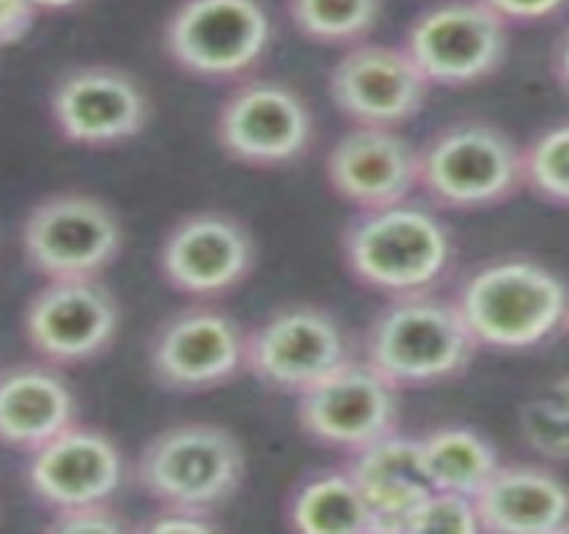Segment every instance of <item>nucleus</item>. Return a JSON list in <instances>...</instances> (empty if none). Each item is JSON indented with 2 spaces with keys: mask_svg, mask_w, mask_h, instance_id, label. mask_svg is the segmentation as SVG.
<instances>
[{
  "mask_svg": "<svg viewBox=\"0 0 569 534\" xmlns=\"http://www.w3.org/2000/svg\"><path fill=\"white\" fill-rule=\"evenodd\" d=\"M455 304L478 350L523 352L565 331L569 299L561 276L529 255L491 259L462 280Z\"/></svg>",
  "mask_w": 569,
  "mask_h": 534,
  "instance_id": "1",
  "label": "nucleus"
},
{
  "mask_svg": "<svg viewBox=\"0 0 569 534\" xmlns=\"http://www.w3.org/2000/svg\"><path fill=\"white\" fill-rule=\"evenodd\" d=\"M476 352L455 299L432 291L390 295L363 336V360L398 392L455 382Z\"/></svg>",
  "mask_w": 569,
  "mask_h": 534,
  "instance_id": "2",
  "label": "nucleus"
},
{
  "mask_svg": "<svg viewBox=\"0 0 569 534\" xmlns=\"http://www.w3.org/2000/svg\"><path fill=\"white\" fill-rule=\"evenodd\" d=\"M449 223L422 204L358 210L341 231V261L358 285L381 295L432 291L451 272Z\"/></svg>",
  "mask_w": 569,
  "mask_h": 534,
  "instance_id": "3",
  "label": "nucleus"
},
{
  "mask_svg": "<svg viewBox=\"0 0 569 534\" xmlns=\"http://www.w3.org/2000/svg\"><path fill=\"white\" fill-rule=\"evenodd\" d=\"M244 449L223 424L178 422L142 446L134 481L159 507L218 513L244 481Z\"/></svg>",
  "mask_w": 569,
  "mask_h": 534,
  "instance_id": "4",
  "label": "nucleus"
},
{
  "mask_svg": "<svg viewBox=\"0 0 569 534\" xmlns=\"http://www.w3.org/2000/svg\"><path fill=\"white\" fill-rule=\"evenodd\" d=\"M519 148L491 121H451L417 148L419 189L441 210L500 208L521 191Z\"/></svg>",
  "mask_w": 569,
  "mask_h": 534,
  "instance_id": "5",
  "label": "nucleus"
},
{
  "mask_svg": "<svg viewBox=\"0 0 569 534\" xmlns=\"http://www.w3.org/2000/svg\"><path fill=\"white\" fill-rule=\"evenodd\" d=\"M274 24L261 0H180L161 30L164 54L199 81H242L267 60Z\"/></svg>",
  "mask_w": 569,
  "mask_h": 534,
  "instance_id": "6",
  "label": "nucleus"
},
{
  "mask_svg": "<svg viewBox=\"0 0 569 534\" xmlns=\"http://www.w3.org/2000/svg\"><path fill=\"white\" fill-rule=\"evenodd\" d=\"M19 240L28 266L43 280H92L119 261L124 223L106 199L60 191L32 204Z\"/></svg>",
  "mask_w": 569,
  "mask_h": 534,
  "instance_id": "7",
  "label": "nucleus"
},
{
  "mask_svg": "<svg viewBox=\"0 0 569 534\" xmlns=\"http://www.w3.org/2000/svg\"><path fill=\"white\" fill-rule=\"evenodd\" d=\"M400 49L430 87L468 89L506 66L510 28L478 0H441L411 19Z\"/></svg>",
  "mask_w": 569,
  "mask_h": 534,
  "instance_id": "8",
  "label": "nucleus"
},
{
  "mask_svg": "<svg viewBox=\"0 0 569 534\" xmlns=\"http://www.w3.org/2000/svg\"><path fill=\"white\" fill-rule=\"evenodd\" d=\"M355 360L347 328L315 304H290L248 331L244 371L263 387L299 397Z\"/></svg>",
  "mask_w": 569,
  "mask_h": 534,
  "instance_id": "9",
  "label": "nucleus"
},
{
  "mask_svg": "<svg viewBox=\"0 0 569 534\" xmlns=\"http://www.w3.org/2000/svg\"><path fill=\"white\" fill-rule=\"evenodd\" d=\"M216 140L231 162L280 170L301 162L312 148V108L284 81L248 75L218 108Z\"/></svg>",
  "mask_w": 569,
  "mask_h": 534,
  "instance_id": "10",
  "label": "nucleus"
},
{
  "mask_svg": "<svg viewBox=\"0 0 569 534\" xmlns=\"http://www.w3.org/2000/svg\"><path fill=\"white\" fill-rule=\"evenodd\" d=\"M248 331L223 309L193 304L164 318L148 341V369L167 392L202 395L244 373Z\"/></svg>",
  "mask_w": 569,
  "mask_h": 534,
  "instance_id": "11",
  "label": "nucleus"
},
{
  "mask_svg": "<svg viewBox=\"0 0 569 534\" xmlns=\"http://www.w3.org/2000/svg\"><path fill=\"white\" fill-rule=\"evenodd\" d=\"M121 304L100 276L47 280L30 295L22 331L30 350L57 369L92 363L113 346Z\"/></svg>",
  "mask_w": 569,
  "mask_h": 534,
  "instance_id": "12",
  "label": "nucleus"
},
{
  "mask_svg": "<svg viewBox=\"0 0 569 534\" xmlns=\"http://www.w3.org/2000/svg\"><path fill=\"white\" fill-rule=\"evenodd\" d=\"M258 244L237 215L197 210L178 218L159 244V274L174 293L216 301L248 282Z\"/></svg>",
  "mask_w": 569,
  "mask_h": 534,
  "instance_id": "13",
  "label": "nucleus"
},
{
  "mask_svg": "<svg viewBox=\"0 0 569 534\" xmlns=\"http://www.w3.org/2000/svg\"><path fill=\"white\" fill-rule=\"evenodd\" d=\"M49 115L68 145L108 151L146 132L151 98L124 68L81 66L51 87Z\"/></svg>",
  "mask_w": 569,
  "mask_h": 534,
  "instance_id": "14",
  "label": "nucleus"
},
{
  "mask_svg": "<svg viewBox=\"0 0 569 534\" xmlns=\"http://www.w3.org/2000/svg\"><path fill=\"white\" fill-rule=\"evenodd\" d=\"M296 420L301 433L317 446L352 454L396 433L400 424L398 390L363 357H355L296 397Z\"/></svg>",
  "mask_w": 569,
  "mask_h": 534,
  "instance_id": "15",
  "label": "nucleus"
},
{
  "mask_svg": "<svg viewBox=\"0 0 569 534\" xmlns=\"http://www.w3.org/2000/svg\"><path fill=\"white\" fill-rule=\"evenodd\" d=\"M430 83L400 47L355 43L328 75L333 108L355 127L400 130L422 113Z\"/></svg>",
  "mask_w": 569,
  "mask_h": 534,
  "instance_id": "16",
  "label": "nucleus"
},
{
  "mask_svg": "<svg viewBox=\"0 0 569 534\" xmlns=\"http://www.w3.org/2000/svg\"><path fill=\"white\" fill-rule=\"evenodd\" d=\"M124 454L106 430L76 420L28 454L24 484L51 513L113 502L124 481Z\"/></svg>",
  "mask_w": 569,
  "mask_h": 534,
  "instance_id": "17",
  "label": "nucleus"
},
{
  "mask_svg": "<svg viewBox=\"0 0 569 534\" xmlns=\"http://www.w3.org/2000/svg\"><path fill=\"white\" fill-rule=\"evenodd\" d=\"M326 180L355 210L390 208L419 189L417 148L398 130L355 127L328 151Z\"/></svg>",
  "mask_w": 569,
  "mask_h": 534,
  "instance_id": "18",
  "label": "nucleus"
},
{
  "mask_svg": "<svg viewBox=\"0 0 569 534\" xmlns=\"http://www.w3.org/2000/svg\"><path fill=\"white\" fill-rule=\"evenodd\" d=\"M483 534H559L569 526V492L551 467L497 465L473 494Z\"/></svg>",
  "mask_w": 569,
  "mask_h": 534,
  "instance_id": "19",
  "label": "nucleus"
},
{
  "mask_svg": "<svg viewBox=\"0 0 569 534\" xmlns=\"http://www.w3.org/2000/svg\"><path fill=\"white\" fill-rule=\"evenodd\" d=\"M79 420V401L62 369L14 363L0 369V446L30 454Z\"/></svg>",
  "mask_w": 569,
  "mask_h": 534,
  "instance_id": "20",
  "label": "nucleus"
},
{
  "mask_svg": "<svg viewBox=\"0 0 569 534\" xmlns=\"http://www.w3.org/2000/svg\"><path fill=\"white\" fill-rule=\"evenodd\" d=\"M345 467L377 516L379 534H396L398 521L430 492L419 441L398 430L347 454Z\"/></svg>",
  "mask_w": 569,
  "mask_h": 534,
  "instance_id": "21",
  "label": "nucleus"
},
{
  "mask_svg": "<svg viewBox=\"0 0 569 534\" xmlns=\"http://www.w3.org/2000/svg\"><path fill=\"white\" fill-rule=\"evenodd\" d=\"M284 521L296 534H379L377 516L345 465L296 481L284 497Z\"/></svg>",
  "mask_w": 569,
  "mask_h": 534,
  "instance_id": "22",
  "label": "nucleus"
},
{
  "mask_svg": "<svg viewBox=\"0 0 569 534\" xmlns=\"http://www.w3.org/2000/svg\"><path fill=\"white\" fill-rule=\"evenodd\" d=\"M417 441L427 484L441 492L473 497L500 465L495 443L481 430L468 427V424H443Z\"/></svg>",
  "mask_w": 569,
  "mask_h": 534,
  "instance_id": "23",
  "label": "nucleus"
},
{
  "mask_svg": "<svg viewBox=\"0 0 569 534\" xmlns=\"http://www.w3.org/2000/svg\"><path fill=\"white\" fill-rule=\"evenodd\" d=\"M385 0H284V14L303 41L349 49L379 28Z\"/></svg>",
  "mask_w": 569,
  "mask_h": 534,
  "instance_id": "24",
  "label": "nucleus"
},
{
  "mask_svg": "<svg viewBox=\"0 0 569 534\" xmlns=\"http://www.w3.org/2000/svg\"><path fill=\"white\" fill-rule=\"evenodd\" d=\"M521 189L548 208H569V127L551 124L519 148Z\"/></svg>",
  "mask_w": 569,
  "mask_h": 534,
  "instance_id": "25",
  "label": "nucleus"
},
{
  "mask_svg": "<svg viewBox=\"0 0 569 534\" xmlns=\"http://www.w3.org/2000/svg\"><path fill=\"white\" fill-rule=\"evenodd\" d=\"M519 430L523 443L548 462H565L569 456V401L567 384L529 397L519 411Z\"/></svg>",
  "mask_w": 569,
  "mask_h": 534,
  "instance_id": "26",
  "label": "nucleus"
},
{
  "mask_svg": "<svg viewBox=\"0 0 569 534\" xmlns=\"http://www.w3.org/2000/svg\"><path fill=\"white\" fill-rule=\"evenodd\" d=\"M473 497L430 488L417 505L398 521L396 534H478Z\"/></svg>",
  "mask_w": 569,
  "mask_h": 534,
  "instance_id": "27",
  "label": "nucleus"
},
{
  "mask_svg": "<svg viewBox=\"0 0 569 534\" xmlns=\"http://www.w3.org/2000/svg\"><path fill=\"white\" fill-rule=\"evenodd\" d=\"M47 532L57 534H119L132 532V526L121 518L113 502H94V505L70 507V511L51 513Z\"/></svg>",
  "mask_w": 569,
  "mask_h": 534,
  "instance_id": "28",
  "label": "nucleus"
},
{
  "mask_svg": "<svg viewBox=\"0 0 569 534\" xmlns=\"http://www.w3.org/2000/svg\"><path fill=\"white\" fill-rule=\"evenodd\" d=\"M221 530L216 513L189 511V507H159L146 524L132 526V532H157V534H210Z\"/></svg>",
  "mask_w": 569,
  "mask_h": 534,
  "instance_id": "29",
  "label": "nucleus"
},
{
  "mask_svg": "<svg viewBox=\"0 0 569 534\" xmlns=\"http://www.w3.org/2000/svg\"><path fill=\"white\" fill-rule=\"evenodd\" d=\"M508 28H523V24H540L553 19L567 6V0H478Z\"/></svg>",
  "mask_w": 569,
  "mask_h": 534,
  "instance_id": "30",
  "label": "nucleus"
},
{
  "mask_svg": "<svg viewBox=\"0 0 569 534\" xmlns=\"http://www.w3.org/2000/svg\"><path fill=\"white\" fill-rule=\"evenodd\" d=\"M38 11L28 0H0V49L17 47L36 28Z\"/></svg>",
  "mask_w": 569,
  "mask_h": 534,
  "instance_id": "31",
  "label": "nucleus"
},
{
  "mask_svg": "<svg viewBox=\"0 0 569 534\" xmlns=\"http://www.w3.org/2000/svg\"><path fill=\"white\" fill-rule=\"evenodd\" d=\"M32 9L38 11V14H51V11H68V9H76V6L83 3V0H28Z\"/></svg>",
  "mask_w": 569,
  "mask_h": 534,
  "instance_id": "32",
  "label": "nucleus"
}]
</instances>
